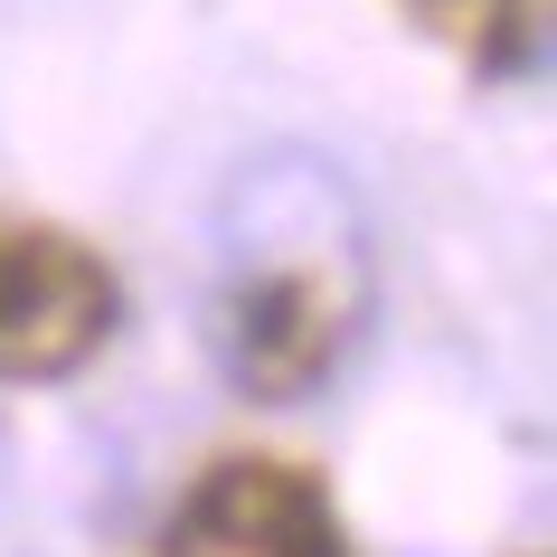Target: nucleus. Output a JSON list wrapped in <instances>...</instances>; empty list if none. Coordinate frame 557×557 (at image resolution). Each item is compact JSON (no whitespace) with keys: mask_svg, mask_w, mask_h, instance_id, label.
Wrapping results in <instances>:
<instances>
[{"mask_svg":"<svg viewBox=\"0 0 557 557\" xmlns=\"http://www.w3.org/2000/svg\"><path fill=\"white\" fill-rule=\"evenodd\" d=\"M379 294L369 218L350 180L302 143L246 151L208 218V284H199V341L218 379L256 407H294L350 359Z\"/></svg>","mask_w":557,"mask_h":557,"instance_id":"nucleus-1","label":"nucleus"},{"mask_svg":"<svg viewBox=\"0 0 557 557\" xmlns=\"http://www.w3.org/2000/svg\"><path fill=\"white\" fill-rule=\"evenodd\" d=\"M123 294L104 256L66 227L0 218V379H66L104 350Z\"/></svg>","mask_w":557,"mask_h":557,"instance_id":"nucleus-2","label":"nucleus"},{"mask_svg":"<svg viewBox=\"0 0 557 557\" xmlns=\"http://www.w3.org/2000/svg\"><path fill=\"white\" fill-rule=\"evenodd\" d=\"M161 557H341V520L302 463L236 454L171 510Z\"/></svg>","mask_w":557,"mask_h":557,"instance_id":"nucleus-3","label":"nucleus"},{"mask_svg":"<svg viewBox=\"0 0 557 557\" xmlns=\"http://www.w3.org/2000/svg\"><path fill=\"white\" fill-rule=\"evenodd\" d=\"M416 20L444 38V48H463L482 76H510L529 48V0H407Z\"/></svg>","mask_w":557,"mask_h":557,"instance_id":"nucleus-4","label":"nucleus"}]
</instances>
